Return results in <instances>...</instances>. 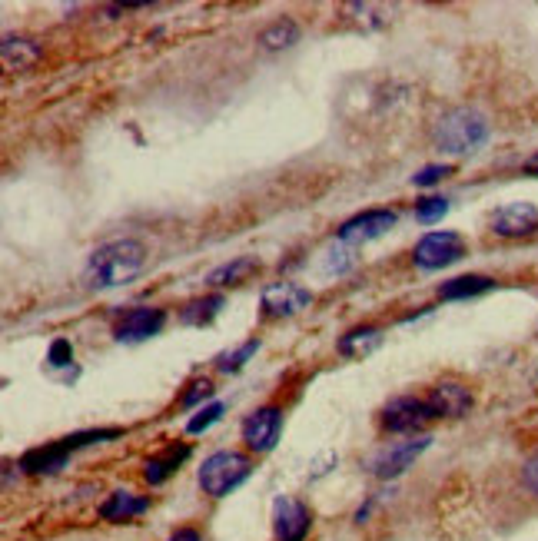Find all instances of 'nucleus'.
<instances>
[{"label": "nucleus", "mask_w": 538, "mask_h": 541, "mask_svg": "<svg viewBox=\"0 0 538 541\" xmlns=\"http://www.w3.org/2000/svg\"><path fill=\"white\" fill-rule=\"evenodd\" d=\"M429 442H432L429 435H416V439H406V442H392V445H386V449H379L376 455H372L369 472L376 478H396L429 449Z\"/></svg>", "instance_id": "obj_5"}, {"label": "nucleus", "mask_w": 538, "mask_h": 541, "mask_svg": "<svg viewBox=\"0 0 538 541\" xmlns=\"http://www.w3.org/2000/svg\"><path fill=\"white\" fill-rule=\"evenodd\" d=\"M190 459V445H170L167 452L153 455L143 465V478H147L150 485H163L173 472H180V465Z\"/></svg>", "instance_id": "obj_17"}, {"label": "nucleus", "mask_w": 538, "mask_h": 541, "mask_svg": "<svg viewBox=\"0 0 538 541\" xmlns=\"http://www.w3.org/2000/svg\"><path fill=\"white\" fill-rule=\"evenodd\" d=\"M452 173V166L446 163H432V166H422V170L412 176V183L416 186H436L439 180H446V176Z\"/></svg>", "instance_id": "obj_27"}, {"label": "nucleus", "mask_w": 538, "mask_h": 541, "mask_svg": "<svg viewBox=\"0 0 538 541\" xmlns=\"http://www.w3.org/2000/svg\"><path fill=\"white\" fill-rule=\"evenodd\" d=\"M379 342H382V332L376 326H362L339 339V352H343V356H362V352H369L372 346H379Z\"/></svg>", "instance_id": "obj_22"}, {"label": "nucleus", "mask_w": 538, "mask_h": 541, "mask_svg": "<svg viewBox=\"0 0 538 541\" xmlns=\"http://www.w3.org/2000/svg\"><path fill=\"white\" fill-rule=\"evenodd\" d=\"M449 213V200L446 196H426V200L416 203V220L419 223H436Z\"/></svg>", "instance_id": "obj_24"}, {"label": "nucleus", "mask_w": 538, "mask_h": 541, "mask_svg": "<svg viewBox=\"0 0 538 541\" xmlns=\"http://www.w3.org/2000/svg\"><path fill=\"white\" fill-rule=\"evenodd\" d=\"M309 525H313V515L303 502L289 495H279L273 505V535L276 541H303L309 535Z\"/></svg>", "instance_id": "obj_10"}, {"label": "nucleus", "mask_w": 538, "mask_h": 541, "mask_svg": "<svg viewBox=\"0 0 538 541\" xmlns=\"http://www.w3.org/2000/svg\"><path fill=\"white\" fill-rule=\"evenodd\" d=\"M167 326V312L157 306H143L133 309L123 316V322L117 326V339L120 342H143L150 336H160V329Z\"/></svg>", "instance_id": "obj_13"}, {"label": "nucleus", "mask_w": 538, "mask_h": 541, "mask_svg": "<svg viewBox=\"0 0 538 541\" xmlns=\"http://www.w3.org/2000/svg\"><path fill=\"white\" fill-rule=\"evenodd\" d=\"M213 392H216V389H213L210 379H196L193 386H190V392H186L183 399H180V405H183V409H193V405H200V402L210 399Z\"/></svg>", "instance_id": "obj_28"}, {"label": "nucleus", "mask_w": 538, "mask_h": 541, "mask_svg": "<svg viewBox=\"0 0 538 541\" xmlns=\"http://www.w3.org/2000/svg\"><path fill=\"white\" fill-rule=\"evenodd\" d=\"M256 349H260V339H246L240 349H233V352H226V356H220V372H240L246 366V359H250Z\"/></svg>", "instance_id": "obj_23"}, {"label": "nucleus", "mask_w": 538, "mask_h": 541, "mask_svg": "<svg viewBox=\"0 0 538 541\" xmlns=\"http://www.w3.org/2000/svg\"><path fill=\"white\" fill-rule=\"evenodd\" d=\"M47 362H50V366H54V369L70 366V362H74V346H70L67 339H54V342H50Z\"/></svg>", "instance_id": "obj_26"}, {"label": "nucleus", "mask_w": 538, "mask_h": 541, "mask_svg": "<svg viewBox=\"0 0 538 541\" xmlns=\"http://www.w3.org/2000/svg\"><path fill=\"white\" fill-rule=\"evenodd\" d=\"M309 303H313V293L299 283H276L263 289V299H260L266 319H289L296 316V312H303Z\"/></svg>", "instance_id": "obj_9"}, {"label": "nucleus", "mask_w": 538, "mask_h": 541, "mask_svg": "<svg viewBox=\"0 0 538 541\" xmlns=\"http://www.w3.org/2000/svg\"><path fill=\"white\" fill-rule=\"evenodd\" d=\"M492 286H495V279L479 276V273H472V276H455V279H449V283H442V286H439V299H472V296L489 293Z\"/></svg>", "instance_id": "obj_20"}, {"label": "nucleus", "mask_w": 538, "mask_h": 541, "mask_svg": "<svg viewBox=\"0 0 538 541\" xmlns=\"http://www.w3.org/2000/svg\"><path fill=\"white\" fill-rule=\"evenodd\" d=\"M167 541H203V535L196 532V528H177Z\"/></svg>", "instance_id": "obj_30"}, {"label": "nucleus", "mask_w": 538, "mask_h": 541, "mask_svg": "<svg viewBox=\"0 0 538 541\" xmlns=\"http://www.w3.org/2000/svg\"><path fill=\"white\" fill-rule=\"evenodd\" d=\"M67 455H70V449L64 445V439H60L54 445H44V449L27 452L24 459H20V468L30 475H50V472H57V468H64Z\"/></svg>", "instance_id": "obj_18"}, {"label": "nucleus", "mask_w": 538, "mask_h": 541, "mask_svg": "<svg viewBox=\"0 0 538 541\" xmlns=\"http://www.w3.org/2000/svg\"><path fill=\"white\" fill-rule=\"evenodd\" d=\"M253 472V462L250 455H240V452H213L210 459H203L200 465V488L203 495L210 498H226L230 492H236L246 478Z\"/></svg>", "instance_id": "obj_3"}, {"label": "nucleus", "mask_w": 538, "mask_h": 541, "mask_svg": "<svg viewBox=\"0 0 538 541\" xmlns=\"http://www.w3.org/2000/svg\"><path fill=\"white\" fill-rule=\"evenodd\" d=\"M489 230L502 239H525L538 233V206L535 203H505L489 216Z\"/></svg>", "instance_id": "obj_8"}, {"label": "nucleus", "mask_w": 538, "mask_h": 541, "mask_svg": "<svg viewBox=\"0 0 538 541\" xmlns=\"http://www.w3.org/2000/svg\"><path fill=\"white\" fill-rule=\"evenodd\" d=\"M220 415H223V402H213V405H206V409L196 412L193 419H190V425H186V429H190L193 435H200V432L210 429V425H213L216 419H220Z\"/></svg>", "instance_id": "obj_25"}, {"label": "nucleus", "mask_w": 538, "mask_h": 541, "mask_svg": "<svg viewBox=\"0 0 538 541\" xmlns=\"http://www.w3.org/2000/svg\"><path fill=\"white\" fill-rule=\"evenodd\" d=\"M522 485L538 498V449H535L529 459H525V465H522Z\"/></svg>", "instance_id": "obj_29"}, {"label": "nucleus", "mask_w": 538, "mask_h": 541, "mask_svg": "<svg viewBox=\"0 0 538 541\" xmlns=\"http://www.w3.org/2000/svg\"><path fill=\"white\" fill-rule=\"evenodd\" d=\"M147 266V246L140 239H113V243L93 249L84 269L87 289H113L137 279Z\"/></svg>", "instance_id": "obj_1"}, {"label": "nucleus", "mask_w": 538, "mask_h": 541, "mask_svg": "<svg viewBox=\"0 0 538 541\" xmlns=\"http://www.w3.org/2000/svg\"><path fill=\"white\" fill-rule=\"evenodd\" d=\"M426 422H432V409L426 399H416V395H399V399L386 402V409H382V429L396 435L419 432Z\"/></svg>", "instance_id": "obj_6"}, {"label": "nucleus", "mask_w": 538, "mask_h": 541, "mask_svg": "<svg viewBox=\"0 0 538 541\" xmlns=\"http://www.w3.org/2000/svg\"><path fill=\"white\" fill-rule=\"evenodd\" d=\"M226 306L223 293H213V296H203V299H193L180 309V322L183 326H210V322L220 316V309Z\"/></svg>", "instance_id": "obj_19"}, {"label": "nucleus", "mask_w": 538, "mask_h": 541, "mask_svg": "<svg viewBox=\"0 0 538 541\" xmlns=\"http://www.w3.org/2000/svg\"><path fill=\"white\" fill-rule=\"evenodd\" d=\"M396 223H399L396 210H366L339 226V239H343V243H353V246L372 243V239L386 236Z\"/></svg>", "instance_id": "obj_11"}, {"label": "nucleus", "mask_w": 538, "mask_h": 541, "mask_svg": "<svg viewBox=\"0 0 538 541\" xmlns=\"http://www.w3.org/2000/svg\"><path fill=\"white\" fill-rule=\"evenodd\" d=\"M40 57H44V47L30 37H4V44H0V60H4L7 74H24L40 64Z\"/></svg>", "instance_id": "obj_14"}, {"label": "nucleus", "mask_w": 538, "mask_h": 541, "mask_svg": "<svg viewBox=\"0 0 538 541\" xmlns=\"http://www.w3.org/2000/svg\"><path fill=\"white\" fill-rule=\"evenodd\" d=\"M260 273V259L256 256H236L230 263L216 266L210 276H206V283L213 289H230V286H243L250 283V279Z\"/></svg>", "instance_id": "obj_16"}, {"label": "nucleus", "mask_w": 538, "mask_h": 541, "mask_svg": "<svg viewBox=\"0 0 538 541\" xmlns=\"http://www.w3.org/2000/svg\"><path fill=\"white\" fill-rule=\"evenodd\" d=\"M296 40H299V24H296V20H289V17L273 20V24H269L260 34L263 50H286V47H293Z\"/></svg>", "instance_id": "obj_21"}, {"label": "nucleus", "mask_w": 538, "mask_h": 541, "mask_svg": "<svg viewBox=\"0 0 538 541\" xmlns=\"http://www.w3.org/2000/svg\"><path fill=\"white\" fill-rule=\"evenodd\" d=\"M426 402L432 409V419H462L472 409V392L462 382H439L426 395Z\"/></svg>", "instance_id": "obj_12"}, {"label": "nucleus", "mask_w": 538, "mask_h": 541, "mask_svg": "<svg viewBox=\"0 0 538 541\" xmlns=\"http://www.w3.org/2000/svg\"><path fill=\"white\" fill-rule=\"evenodd\" d=\"M279 432H283V409L263 405V409H256L250 419L243 422V445L256 455L273 452L279 442Z\"/></svg>", "instance_id": "obj_7"}, {"label": "nucleus", "mask_w": 538, "mask_h": 541, "mask_svg": "<svg viewBox=\"0 0 538 541\" xmlns=\"http://www.w3.org/2000/svg\"><path fill=\"white\" fill-rule=\"evenodd\" d=\"M100 518L103 522H113V525H120V522H133V518H140V515H147L150 512V498H143L137 492H110L107 495V502H103L100 508Z\"/></svg>", "instance_id": "obj_15"}, {"label": "nucleus", "mask_w": 538, "mask_h": 541, "mask_svg": "<svg viewBox=\"0 0 538 541\" xmlns=\"http://www.w3.org/2000/svg\"><path fill=\"white\" fill-rule=\"evenodd\" d=\"M489 140V120L479 110L459 107L449 110L446 117L436 123V147L449 156H469Z\"/></svg>", "instance_id": "obj_2"}, {"label": "nucleus", "mask_w": 538, "mask_h": 541, "mask_svg": "<svg viewBox=\"0 0 538 541\" xmlns=\"http://www.w3.org/2000/svg\"><path fill=\"white\" fill-rule=\"evenodd\" d=\"M525 173L538 176V153H535V156H529V160H525Z\"/></svg>", "instance_id": "obj_31"}, {"label": "nucleus", "mask_w": 538, "mask_h": 541, "mask_svg": "<svg viewBox=\"0 0 538 541\" xmlns=\"http://www.w3.org/2000/svg\"><path fill=\"white\" fill-rule=\"evenodd\" d=\"M465 239L452 230H436V233H426L412 249V259H416L419 269H446L452 263H459L465 256Z\"/></svg>", "instance_id": "obj_4"}]
</instances>
